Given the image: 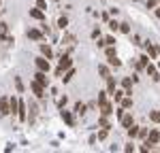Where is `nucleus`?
I'll use <instances>...</instances> for the list:
<instances>
[{"instance_id": "obj_4", "label": "nucleus", "mask_w": 160, "mask_h": 153, "mask_svg": "<svg viewBox=\"0 0 160 153\" xmlns=\"http://www.w3.org/2000/svg\"><path fill=\"white\" fill-rule=\"evenodd\" d=\"M34 66H37V70H43V72H49L51 70L49 58H45V55H38L37 60H34Z\"/></svg>"}, {"instance_id": "obj_35", "label": "nucleus", "mask_w": 160, "mask_h": 153, "mask_svg": "<svg viewBox=\"0 0 160 153\" xmlns=\"http://www.w3.org/2000/svg\"><path fill=\"white\" fill-rule=\"evenodd\" d=\"M105 47H109V45H115V36H105Z\"/></svg>"}, {"instance_id": "obj_21", "label": "nucleus", "mask_w": 160, "mask_h": 153, "mask_svg": "<svg viewBox=\"0 0 160 153\" xmlns=\"http://www.w3.org/2000/svg\"><path fill=\"white\" fill-rule=\"evenodd\" d=\"M132 104H135V102H132V96H124L122 102H120V106H124L126 111H128V109H132Z\"/></svg>"}, {"instance_id": "obj_39", "label": "nucleus", "mask_w": 160, "mask_h": 153, "mask_svg": "<svg viewBox=\"0 0 160 153\" xmlns=\"http://www.w3.org/2000/svg\"><path fill=\"white\" fill-rule=\"evenodd\" d=\"M62 40H66V43H68V45H73V43H75V36H71V34H66V36L62 38Z\"/></svg>"}, {"instance_id": "obj_17", "label": "nucleus", "mask_w": 160, "mask_h": 153, "mask_svg": "<svg viewBox=\"0 0 160 153\" xmlns=\"http://www.w3.org/2000/svg\"><path fill=\"white\" fill-rule=\"evenodd\" d=\"M124 96H126V89H115V91L111 94V98H113V102H115V104H120Z\"/></svg>"}, {"instance_id": "obj_31", "label": "nucleus", "mask_w": 160, "mask_h": 153, "mask_svg": "<svg viewBox=\"0 0 160 153\" xmlns=\"http://www.w3.org/2000/svg\"><path fill=\"white\" fill-rule=\"evenodd\" d=\"M120 32H122V34H130V32H132V30H130V24H126V21L120 24Z\"/></svg>"}, {"instance_id": "obj_19", "label": "nucleus", "mask_w": 160, "mask_h": 153, "mask_svg": "<svg viewBox=\"0 0 160 153\" xmlns=\"http://www.w3.org/2000/svg\"><path fill=\"white\" fill-rule=\"evenodd\" d=\"M13 83H15V89H17V94H24V81H22V76H13Z\"/></svg>"}, {"instance_id": "obj_34", "label": "nucleus", "mask_w": 160, "mask_h": 153, "mask_svg": "<svg viewBox=\"0 0 160 153\" xmlns=\"http://www.w3.org/2000/svg\"><path fill=\"white\" fill-rule=\"evenodd\" d=\"M107 134H109V128H102V130L98 132V140H105V138H107Z\"/></svg>"}, {"instance_id": "obj_27", "label": "nucleus", "mask_w": 160, "mask_h": 153, "mask_svg": "<svg viewBox=\"0 0 160 153\" xmlns=\"http://www.w3.org/2000/svg\"><path fill=\"white\" fill-rule=\"evenodd\" d=\"M107 64L113 66V68H120V66H122V62L118 60V55H115V58H107Z\"/></svg>"}, {"instance_id": "obj_2", "label": "nucleus", "mask_w": 160, "mask_h": 153, "mask_svg": "<svg viewBox=\"0 0 160 153\" xmlns=\"http://www.w3.org/2000/svg\"><path fill=\"white\" fill-rule=\"evenodd\" d=\"M37 117H38V106H37L34 100H30L28 102V123L34 126V123H37Z\"/></svg>"}, {"instance_id": "obj_46", "label": "nucleus", "mask_w": 160, "mask_h": 153, "mask_svg": "<svg viewBox=\"0 0 160 153\" xmlns=\"http://www.w3.org/2000/svg\"><path fill=\"white\" fill-rule=\"evenodd\" d=\"M158 2H160V0H158Z\"/></svg>"}, {"instance_id": "obj_15", "label": "nucleus", "mask_w": 160, "mask_h": 153, "mask_svg": "<svg viewBox=\"0 0 160 153\" xmlns=\"http://www.w3.org/2000/svg\"><path fill=\"white\" fill-rule=\"evenodd\" d=\"M38 49H41V55H45V58H53V49H51L49 45H45V43H41V45H38Z\"/></svg>"}, {"instance_id": "obj_9", "label": "nucleus", "mask_w": 160, "mask_h": 153, "mask_svg": "<svg viewBox=\"0 0 160 153\" xmlns=\"http://www.w3.org/2000/svg\"><path fill=\"white\" fill-rule=\"evenodd\" d=\"M145 72L152 76V81H160V70H158V66H154L152 62L145 66Z\"/></svg>"}, {"instance_id": "obj_12", "label": "nucleus", "mask_w": 160, "mask_h": 153, "mask_svg": "<svg viewBox=\"0 0 160 153\" xmlns=\"http://www.w3.org/2000/svg\"><path fill=\"white\" fill-rule=\"evenodd\" d=\"M60 117L64 119V121H66V126H68V128H75V117L71 115V111H66V109H62Z\"/></svg>"}, {"instance_id": "obj_38", "label": "nucleus", "mask_w": 160, "mask_h": 153, "mask_svg": "<svg viewBox=\"0 0 160 153\" xmlns=\"http://www.w3.org/2000/svg\"><path fill=\"white\" fill-rule=\"evenodd\" d=\"M158 7V0H148V9H156Z\"/></svg>"}, {"instance_id": "obj_42", "label": "nucleus", "mask_w": 160, "mask_h": 153, "mask_svg": "<svg viewBox=\"0 0 160 153\" xmlns=\"http://www.w3.org/2000/svg\"><path fill=\"white\" fill-rule=\"evenodd\" d=\"M124 151H135V145H132V142H128V145L124 147Z\"/></svg>"}, {"instance_id": "obj_8", "label": "nucleus", "mask_w": 160, "mask_h": 153, "mask_svg": "<svg viewBox=\"0 0 160 153\" xmlns=\"http://www.w3.org/2000/svg\"><path fill=\"white\" fill-rule=\"evenodd\" d=\"M43 36H45V32H43V30H38V28H30V30H28V38H30V40L41 43V40H43Z\"/></svg>"}, {"instance_id": "obj_18", "label": "nucleus", "mask_w": 160, "mask_h": 153, "mask_svg": "<svg viewBox=\"0 0 160 153\" xmlns=\"http://www.w3.org/2000/svg\"><path fill=\"white\" fill-rule=\"evenodd\" d=\"M30 17H34V19H38V21H43L45 19V13H43V9H30Z\"/></svg>"}, {"instance_id": "obj_6", "label": "nucleus", "mask_w": 160, "mask_h": 153, "mask_svg": "<svg viewBox=\"0 0 160 153\" xmlns=\"http://www.w3.org/2000/svg\"><path fill=\"white\" fill-rule=\"evenodd\" d=\"M0 115L2 117L11 115V98L9 96H0Z\"/></svg>"}, {"instance_id": "obj_23", "label": "nucleus", "mask_w": 160, "mask_h": 153, "mask_svg": "<svg viewBox=\"0 0 160 153\" xmlns=\"http://www.w3.org/2000/svg\"><path fill=\"white\" fill-rule=\"evenodd\" d=\"M126 132H128V136H130V138H137V136H139V126L132 123L130 128H126Z\"/></svg>"}, {"instance_id": "obj_28", "label": "nucleus", "mask_w": 160, "mask_h": 153, "mask_svg": "<svg viewBox=\"0 0 160 153\" xmlns=\"http://www.w3.org/2000/svg\"><path fill=\"white\" fill-rule=\"evenodd\" d=\"M149 119L154 123H160V111H149Z\"/></svg>"}, {"instance_id": "obj_14", "label": "nucleus", "mask_w": 160, "mask_h": 153, "mask_svg": "<svg viewBox=\"0 0 160 153\" xmlns=\"http://www.w3.org/2000/svg\"><path fill=\"white\" fill-rule=\"evenodd\" d=\"M145 140L154 142V145H158V142H160V132L156 130V128H152V130H149V134H148V138H145Z\"/></svg>"}, {"instance_id": "obj_26", "label": "nucleus", "mask_w": 160, "mask_h": 153, "mask_svg": "<svg viewBox=\"0 0 160 153\" xmlns=\"http://www.w3.org/2000/svg\"><path fill=\"white\" fill-rule=\"evenodd\" d=\"M58 28H60V30H66V28H68V17L62 15L60 19H58Z\"/></svg>"}, {"instance_id": "obj_36", "label": "nucleus", "mask_w": 160, "mask_h": 153, "mask_svg": "<svg viewBox=\"0 0 160 153\" xmlns=\"http://www.w3.org/2000/svg\"><path fill=\"white\" fill-rule=\"evenodd\" d=\"M7 32H9V26L4 21H0V34H7Z\"/></svg>"}, {"instance_id": "obj_44", "label": "nucleus", "mask_w": 160, "mask_h": 153, "mask_svg": "<svg viewBox=\"0 0 160 153\" xmlns=\"http://www.w3.org/2000/svg\"><path fill=\"white\" fill-rule=\"evenodd\" d=\"M132 2H141V0H132Z\"/></svg>"}, {"instance_id": "obj_25", "label": "nucleus", "mask_w": 160, "mask_h": 153, "mask_svg": "<svg viewBox=\"0 0 160 153\" xmlns=\"http://www.w3.org/2000/svg\"><path fill=\"white\" fill-rule=\"evenodd\" d=\"M86 111H88V106L83 102H77V104H75V113L77 115H86Z\"/></svg>"}, {"instance_id": "obj_5", "label": "nucleus", "mask_w": 160, "mask_h": 153, "mask_svg": "<svg viewBox=\"0 0 160 153\" xmlns=\"http://www.w3.org/2000/svg\"><path fill=\"white\" fill-rule=\"evenodd\" d=\"M30 89L34 91V96H37L38 100H45V96H47V94H45V91H47L45 85H41L38 81H32V83H30Z\"/></svg>"}, {"instance_id": "obj_43", "label": "nucleus", "mask_w": 160, "mask_h": 153, "mask_svg": "<svg viewBox=\"0 0 160 153\" xmlns=\"http://www.w3.org/2000/svg\"><path fill=\"white\" fill-rule=\"evenodd\" d=\"M154 13H156V17L160 19V7H158V9H154Z\"/></svg>"}, {"instance_id": "obj_30", "label": "nucleus", "mask_w": 160, "mask_h": 153, "mask_svg": "<svg viewBox=\"0 0 160 153\" xmlns=\"http://www.w3.org/2000/svg\"><path fill=\"white\" fill-rule=\"evenodd\" d=\"M109 30L111 32H120V24L115 19H109Z\"/></svg>"}, {"instance_id": "obj_41", "label": "nucleus", "mask_w": 160, "mask_h": 153, "mask_svg": "<svg viewBox=\"0 0 160 153\" xmlns=\"http://www.w3.org/2000/svg\"><path fill=\"white\" fill-rule=\"evenodd\" d=\"M132 40H135V45H143V43H141V36H139V34H132Z\"/></svg>"}, {"instance_id": "obj_3", "label": "nucleus", "mask_w": 160, "mask_h": 153, "mask_svg": "<svg viewBox=\"0 0 160 153\" xmlns=\"http://www.w3.org/2000/svg\"><path fill=\"white\" fill-rule=\"evenodd\" d=\"M98 104V111H100V115H113L115 113V106H113V102H109V98L107 100H102V102H96Z\"/></svg>"}, {"instance_id": "obj_24", "label": "nucleus", "mask_w": 160, "mask_h": 153, "mask_svg": "<svg viewBox=\"0 0 160 153\" xmlns=\"http://www.w3.org/2000/svg\"><path fill=\"white\" fill-rule=\"evenodd\" d=\"M118 55V51H115V45H109V47H105V58H115Z\"/></svg>"}, {"instance_id": "obj_20", "label": "nucleus", "mask_w": 160, "mask_h": 153, "mask_svg": "<svg viewBox=\"0 0 160 153\" xmlns=\"http://www.w3.org/2000/svg\"><path fill=\"white\" fill-rule=\"evenodd\" d=\"M98 75L102 76V79H107V76H111V68L107 66V64H100L98 66Z\"/></svg>"}, {"instance_id": "obj_29", "label": "nucleus", "mask_w": 160, "mask_h": 153, "mask_svg": "<svg viewBox=\"0 0 160 153\" xmlns=\"http://www.w3.org/2000/svg\"><path fill=\"white\" fill-rule=\"evenodd\" d=\"M98 126L100 128H109V119H107V115H100V117H98Z\"/></svg>"}, {"instance_id": "obj_16", "label": "nucleus", "mask_w": 160, "mask_h": 153, "mask_svg": "<svg viewBox=\"0 0 160 153\" xmlns=\"http://www.w3.org/2000/svg\"><path fill=\"white\" fill-rule=\"evenodd\" d=\"M105 81H107V91H109V96H111V94H113V91L118 89V83H115V76H107Z\"/></svg>"}, {"instance_id": "obj_13", "label": "nucleus", "mask_w": 160, "mask_h": 153, "mask_svg": "<svg viewBox=\"0 0 160 153\" xmlns=\"http://www.w3.org/2000/svg\"><path fill=\"white\" fill-rule=\"evenodd\" d=\"M34 81H38L41 85H49V76H47V72H43V70H37V75H34Z\"/></svg>"}, {"instance_id": "obj_40", "label": "nucleus", "mask_w": 160, "mask_h": 153, "mask_svg": "<svg viewBox=\"0 0 160 153\" xmlns=\"http://www.w3.org/2000/svg\"><path fill=\"white\" fill-rule=\"evenodd\" d=\"M92 38H100V30H98V28L92 30Z\"/></svg>"}, {"instance_id": "obj_10", "label": "nucleus", "mask_w": 160, "mask_h": 153, "mask_svg": "<svg viewBox=\"0 0 160 153\" xmlns=\"http://www.w3.org/2000/svg\"><path fill=\"white\" fill-rule=\"evenodd\" d=\"M120 123H122V128H130L132 123H135V117H132V113H130V111H126V113L120 117Z\"/></svg>"}, {"instance_id": "obj_7", "label": "nucleus", "mask_w": 160, "mask_h": 153, "mask_svg": "<svg viewBox=\"0 0 160 153\" xmlns=\"http://www.w3.org/2000/svg\"><path fill=\"white\" fill-rule=\"evenodd\" d=\"M17 119L19 121H28V104L19 98V109H17Z\"/></svg>"}, {"instance_id": "obj_37", "label": "nucleus", "mask_w": 160, "mask_h": 153, "mask_svg": "<svg viewBox=\"0 0 160 153\" xmlns=\"http://www.w3.org/2000/svg\"><path fill=\"white\" fill-rule=\"evenodd\" d=\"M37 7H38V9H43V11H45V9H47V2H45V0H37Z\"/></svg>"}, {"instance_id": "obj_33", "label": "nucleus", "mask_w": 160, "mask_h": 153, "mask_svg": "<svg viewBox=\"0 0 160 153\" xmlns=\"http://www.w3.org/2000/svg\"><path fill=\"white\" fill-rule=\"evenodd\" d=\"M66 102H68V98H66V96H60V98H58V109H64Z\"/></svg>"}, {"instance_id": "obj_1", "label": "nucleus", "mask_w": 160, "mask_h": 153, "mask_svg": "<svg viewBox=\"0 0 160 153\" xmlns=\"http://www.w3.org/2000/svg\"><path fill=\"white\" fill-rule=\"evenodd\" d=\"M68 68H73V60H71V55H68V53H64V55L60 58L58 68H56V76H60V79H62V75H64Z\"/></svg>"}, {"instance_id": "obj_45", "label": "nucleus", "mask_w": 160, "mask_h": 153, "mask_svg": "<svg viewBox=\"0 0 160 153\" xmlns=\"http://www.w3.org/2000/svg\"><path fill=\"white\" fill-rule=\"evenodd\" d=\"M156 49H158V53H160V47H156Z\"/></svg>"}, {"instance_id": "obj_11", "label": "nucleus", "mask_w": 160, "mask_h": 153, "mask_svg": "<svg viewBox=\"0 0 160 153\" xmlns=\"http://www.w3.org/2000/svg\"><path fill=\"white\" fill-rule=\"evenodd\" d=\"M143 45H145V51H148V55L152 58V60H156V58H158V49H156V45H154V43H149V40H145Z\"/></svg>"}, {"instance_id": "obj_32", "label": "nucleus", "mask_w": 160, "mask_h": 153, "mask_svg": "<svg viewBox=\"0 0 160 153\" xmlns=\"http://www.w3.org/2000/svg\"><path fill=\"white\" fill-rule=\"evenodd\" d=\"M148 134H149V132H148V128H141V126H139V136H137V138L145 140V138H148Z\"/></svg>"}, {"instance_id": "obj_22", "label": "nucleus", "mask_w": 160, "mask_h": 153, "mask_svg": "<svg viewBox=\"0 0 160 153\" xmlns=\"http://www.w3.org/2000/svg\"><path fill=\"white\" fill-rule=\"evenodd\" d=\"M73 76H75V68H68V70L64 72V76H62V81H64V83H71Z\"/></svg>"}]
</instances>
